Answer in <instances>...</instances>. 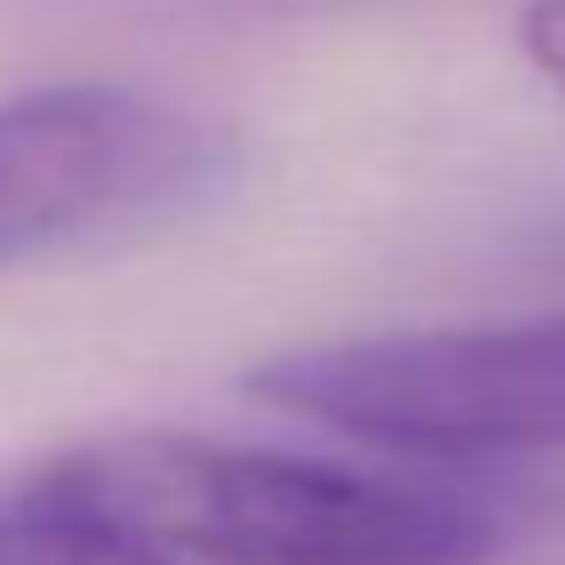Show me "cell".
<instances>
[{"instance_id": "1", "label": "cell", "mask_w": 565, "mask_h": 565, "mask_svg": "<svg viewBox=\"0 0 565 565\" xmlns=\"http://www.w3.org/2000/svg\"><path fill=\"white\" fill-rule=\"evenodd\" d=\"M25 504L201 565H487L499 516L426 480L195 431H116L43 462Z\"/></svg>"}, {"instance_id": "2", "label": "cell", "mask_w": 565, "mask_h": 565, "mask_svg": "<svg viewBox=\"0 0 565 565\" xmlns=\"http://www.w3.org/2000/svg\"><path fill=\"white\" fill-rule=\"evenodd\" d=\"M195 164L171 104L110 79L0 98V268L116 225Z\"/></svg>"}, {"instance_id": "3", "label": "cell", "mask_w": 565, "mask_h": 565, "mask_svg": "<svg viewBox=\"0 0 565 565\" xmlns=\"http://www.w3.org/2000/svg\"><path fill=\"white\" fill-rule=\"evenodd\" d=\"M0 565H177V559L122 535V529L92 523V516L19 499L13 511H0Z\"/></svg>"}, {"instance_id": "4", "label": "cell", "mask_w": 565, "mask_h": 565, "mask_svg": "<svg viewBox=\"0 0 565 565\" xmlns=\"http://www.w3.org/2000/svg\"><path fill=\"white\" fill-rule=\"evenodd\" d=\"M523 50L565 98V0H529L523 7Z\"/></svg>"}, {"instance_id": "5", "label": "cell", "mask_w": 565, "mask_h": 565, "mask_svg": "<svg viewBox=\"0 0 565 565\" xmlns=\"http://www.w3.org/2000/svg\"><path fill=\"white\" fill-rule=\"evenodd\" d=\"M541 341H547V395H553V431L565 450V310L541 317Z\"/></svg>"}]
</instances>
